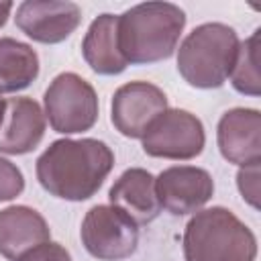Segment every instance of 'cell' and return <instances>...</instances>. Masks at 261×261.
I'll use <instances>...</instances> for the list:
<instances>
[{"label": "cell", "mask_w": 261, "mask_h": 261, "mask_svg": "<svg viewBox=\"0 0 261 261\" xmlns=\"http://www.w3.org/2000/svg\"><path fill=\"white\" fill-rule=\"evenodd\" d=\"M114 165V153L98 139L53 141L37 159V179L55 198H92Z\"/></svg>", "instance_id": "cell-1"}, {"label": "cell", "mask_w": 261, "mask_h": 261, "mask_svg": "<svg viewBox=\"0 0 261 261\" xmlns=\"http://www.w3.org/2000/svg\"><path fill=\"white\" fill-rule=\"evenodd\" d=\"M186 12L171 2H143L118 16V47L126 63H155L173 55Z\"/></svg>", "instance_id": "cell-2"}, {"label": "cell", "mask_w": 261, "mask_h": 261, "mask_svg": "<svg viewBox=\"0 0 261 261\" xmlns=\"http://www.w3.org/2000/svg\"><path fill=\"white\" fill-rule=\"evenodd\" d=\"M186 261H255L257 239L230 210L212 206L196 212L184 230Z\"/></svg>", "instance_id": "cell-3"}, {"label": "cell", "mask_w": 261, "mask_h": 261, "mask_svg": "<svg viewBox=\"0 0 261 261\" xmlns=\"http://www.w3.org/2000/svg\"><path fill=\"white\" fill-rule=\"evenodd\" d=\"M237 51L239 37L232 27L204 22L181 41L177 49V71L194 88H220L230 75Z\"/></svg>", "instance_id": "cell-4"}, {"label": "cell", "mask_w": 261, "mask_h": 261, "mask_svg": "<svg viewBox=\"0 0 261 261\" xmlns=\"http://www.w3.org/2000/svg\"><path fill=\"white\" fill-rule=\"evenodd\" d=\"M45 116L55 133L90 130L98 118V96L90 82L73 71L59 73L45 90Z\"/></svg>", "instance_id": "cell-5"}, {"label": "cell", "mask_w": 261, "mask_h": 261, "mask_svg": "<svg viewBox=\"0 0 261 261\" xmlns=\"http://www.w3.org/2000/svg\"><path fill=\"white\" fill-rule=\"evenodd\" d=\"M82 243L100 261H120L130 257L139 245V224L110 204H98L84 216Z\"/></svg>", "instance_id": "cell-6"}, {"label": "cell", "mask_w": 261, "mask_h": 261, "mask_svg": "<svg viewBox=\"0 0 261 261\" xmlns=\"http://www.w3.org/2000/svg\"><path fill=\"white\" fill-rule=\"evenodd\" d=\"M141 139L147 155L181 161L200 155L206 143L202 120L179 108H167L161 112Z\"/></svg>", "instance_id": "cell-7"}, {"label": "cell", "mask_w": 261, "mask_h": 261, "mask_svg": "<svg viewBox=\"0 0 261 261\" xmlns=\"http://www.w3.org/2000/svg\"><path fill=\"white\" fill-rule=\"evenodd\" d=\"M110 108L114 128L128 139H141L149 124L167 110V96L155 84L130 82L114 92Z\"/></svg>", "instance_id": "cell-8"}, {"label": "cell", "mask_w": 261, "mask_h": 261, "mask_svg": "<svg viewBox=\"0 0 261 261\" xmlns=\"http://www.w3.org/2000/svg\"><path fill=\"white\" fill-rule=\"evenodd\" d=\"M14 20L29 39L53 45L65 41L77 29L82 10L67 0H24L16 8Z\"/></svg>", "instance_id": "cell-9"}, {"label": "cell", "mask_w": 261, "mask_h": 261, "mask_svg": "<svg viewBox=\"0 0 261 261\" xmlns=\"http://www.w3.org/2000/svg\"><path fill=\"white\" fill-rule=\"evenodd\" d=\"M159 204L173 216L198 212L214 194L210 173L194 165H173L155 177Z\"/></svg>", "instance_id": "cell-10"}, {"label": "cell", "mask_w": 261, "mask_h": 261, "mask_svg": "<svg viewBox=\"0 0 261 261\" xmlns=\"http://www.w3.org/2000/svg\"><path fill=\"white\" fill-rule=\"evenodd\" d=\"M216 141L228 163L251 165L261 161V114L255 108H232L218 120Z\"/></svg>", "instance_id": "cell-11"}, {"label": "cell", "mask_w": 261, "mask_h": 261, "mask_svg": "<svg viewBox=\"0 0 261 261\" xmlns=\"http://www.w3.org/2000/svg\"><path fill=\"white\" fill-rule=\"evenodd\" d=\"M45 135V112L33 98H10L0 126V153H31Z\"/></svg>", "instance_id": "cell-12"}, {"label": "cell", "mask_w": 261, "mask_h": 261, "mask_svg": "<svg viewBox=\"0 0 261 261\" xmlns=\"http://www.w3.org/2000/svg\"><path fill=\"white\" fill-rule=\"evenodd\" d=\"M110 206L122 210L135 224H149L161 212L155 192V177L141 167L126 169L108 192Z\"/></svg>", "instance_id": "cell-13"}, {"label": "cell", "mask_w": 261, "mask_h": 261, "mask_svg": "<svg viewBox=\"0 0 261 261\" xmlns=\"http://www.w3.org/2000/svg\"><path fill=\"white\" fill-rule=\"evenodd\" d=\"M51 230L45 218L29 206H8L0 210V255L18 259L29 249L47 243Z\"/></svg>", "instance_id": "cell-14"}, {"label": "cell", "mask_w": 261, "mask_h": 261, "mask_svg": "<svg viewBox=\"0 0 261 261\" xmlns=\"http://www.w3.org/2000/svg\"><path fill=\"white\" fill-rule=\"evenodd\" d=\"M82 55L86 63L102 75H116L126 69V59L118 47V16L116 14H100L92 20L84 41Z\"/></svg>", "instance_id": "cell-15"}, {"label": "cell", "mask_w": 261, "mask_h": 261, "mask_svg": "<svg viewBox=\"0 0 261 261\" xmlns=\"http://www.w3.org/2000/svg\"><path fill=\"white\" fill-rule=\"evenodd\" d=\"M39 75L35 49L12 37H0V94L29 88Z\"/></svg>", "instance_id": "cell-16"}, {"label": "cell", "mask_w": 261, "mask_h": 261, "mask_svg": "<svg viewBox=\"0 0 261 261\" xmlns=\"http://www.w3.org/2000/svg\"><path fill=\"white\" fill-rule=\"evenodd\" d=\"M259 37L257 29L247 41L239 43V51L234 57V65L230 69V84L237 92L247 96L261 94V75H259Z\"/></svg>", "instance_id": "cell-17"}, {"label": "cell", "mask_w": 261, "mask_h": 261, "mask_svg": "<svg viewBox=\"0 0 261 261\" xmlns=\"http://www.w3.org/2000/svg\"><path fill=\"white\" fill-rule=\"evenodd\" d=\"M22 190H24L22 171L12 161L0 157V202L20 196Z\"/></svg>", "instance_id": "cell-18"}, {"label": "cell", "mask_w": 261, "mask_h": 261, "mask_svg": "<svg viewBox=\"0 0 261 261\" xmlns=\"http://www.w3.org/2000/svg\"><path fill=\"white\" fill-rule=\"evenodd\" d=\"M237 186L245 202L259 208V163L243 165L237 173Z\"/></svg>", "instance_id": "cell-19"}, {"label": "cell", "mask_w": 261, "mask_h": 261, "mask_svg": "<svg viewBox=\"0 0 261 261\" xmlns=\"http://www.w3.org/2000/svg\"><path fill=\"white\" fill-rule=\"evenodd\" d=\"M14 261H71V257H69L67 249L61 247L59 243L47 241V243H41V245L29 249Z\"/></svg>", "instance_id": "cell-20"}, {"label": "cell", "mask_w": 261, "mask_h": 261, "mask_svg": "<svg viewBox=\"0 0 261 261\" xmlns=\"http://www.w3.org/2000/svg\"><path fill=\"white\" fill-rule=\"evenodd\" d=\"M10 10H12V4L10 2H0V27H4V22L8 20Z\"/></svg>", "instance_id": "cell-21"}, {"label": "cell", "mask_w": 261, "mask_h": 261, "mask_svg": "<svg viewBox=\"0 0 261 261\" xmlns=\"http://www.w3.org/2000/svg\"><path fill=\"white\" fill-rule=\"evenodd\" d=\"M4 114H6V100H4V98H2V94H0V126H2Z\"/></svg>", "instance_id": "cell-22"}]
</instances>
